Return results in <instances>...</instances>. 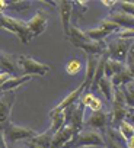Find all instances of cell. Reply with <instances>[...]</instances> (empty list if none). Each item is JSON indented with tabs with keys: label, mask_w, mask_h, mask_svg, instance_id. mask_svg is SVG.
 I'll list each match as a JSON object with an SVG mask.
<instances>
[{
	"label": "cell",
	"mask_w": 134,
	"mask_h": 148,
	"mask_svg": "<svg viewBox=\"0 0 134 148\" xmlns=\"http://www.w3.org/2000/svg\"><path fill=\"white\" fill-rule=\"evenodd\" d=\"M76 48H80L86 52V55H104L106 52V42L105 41H92L85 31L77 28L76 25H72L70 34L67 36Z\"/></svg>",
	"instance_id": "1"
},
{
	"label": "cell",
	"mask_w": 134,
	"mask_h": 148,
	"mask_svg": "<svg viewBox=\"0 0 134 148\" xmlns=\"http://www.w3.org/2000/svg\"><path fill=\"white\" fill-rule=\"evenodd\" d=\"M0 28H3L5 31L16 35V38L22 44H28L32 41L26 21H22V19L13 18V16H8V15H2L0 16Z\"/></svg>",
	"instance_id": "2"
},
{
	"label": "cell",
	"mask_w": 134,
	"mask_h": 148,
	"mask_svg": "<svg viewBox=\"0 0 134 148\" xmlns=\"http://www.w3.org/2000/svg\"><path fill=\"white\" fill-rule=\"evenodd\" d=\"M18 65L22 73V76H31V77H44L50 73V65L35 60L31 55H19L18 57Z\"/></svg>",
	"instance_id": "3"
},
{
	"label": "cell",
	"mask_w": 134,
	"mask_h": 148,
	"mask_svg": "<svg viewBox=\"0 0 134 148\" xmlns=\"http://www.w3.org/2000/svg\"><path fill=\"white\" fill-rule=\"evenodd\" d=\"M3 129V135H5V139L8 142V145H12V144H19V142H25V141H29L32 139L37 132L31 128H26V126H21V125H16L13 122H8L2 126Z\"/></svg>",
	"instance_id": "4"
},
{
	"label": "cell",
	"mask_w": 134,
	"mask_h": 148,
	"mask_svg": "<svg viewBox=\"0 0 134 148\" xmlns=\"http://www.w3.org/2000/svg\"><path fill=\"white\" fill-rule=\"evenodd\" d=\"M80 147H98L105 148V138L101 131L96 129H83L80 131L75 139L72 141L69 148H80Z\"/></svg>",
	"instance_id": "5"
},
{
	"label": "cell",
	"mask_w": 134,
	"mask_h": 148,
	"mask_svg": "<svg viewBox=\"0 0 134 148\" xmlns=\"http://www.w3.org/2000/svg\"><path fill=\"white\" fill-rule=\"evenodd\" d=\"M130 109L125 105V99H124V93L122 89H117L115 90V97L114 102L111 103V110H109V119H111V126L117 128L122 121L127 119Z\"/></svg>",
	"instance_id": "6"
},
{
	"label": "cell",
	"mask_w": 134,
	"mask_h": 148,
	"mask_svg": "<svg viewBox=\"0 0 134 148\" xmlns=\"http://www.w3.org/2000/svg\"><path fill=\"white\" fill-rule=\"evenodd\" d=\"M133 42L134 41H131V39H122V38L115 36L114 39H111L109 42H106V52L105 54L111 60L125 62L127 61V57H128L130 47H131Z\"/></svg>",
	"instance_id": "7"
},
{
	"label": "cell",
	"mask_w": 134,
	"mask_h": 148,
	"mask_svg": "<svg viewBox=\"0 0 134 148\" xmlns=\"http://www.w3.org/2000/svg\"><path fill=\"white\" fill-rule=\"evenodd\" d=\"M118 31H121V28H119L117 23H114L112 21H109L108 18H105V19H102V21L98 23L96 28L88 29V31H85V32H86V35H88L92 41H104L106 36L115 35Z\"/></svg>",
	"instance_id": "8"
},
{
	"label": "cell",
	"mask_w": 134,
	"mask_h": 148,
	"mask_svg": "<svg viewBox=\"0 0 134 148\" xmlns=\"http://www.w3.org/2000/svg\"><path fill=\"white\" fill-rule=\"evenodd\" d=\"M79 132L70 125L66 123L61 129H58L54 135H52V141H51V148H69L72 141L75 139V136Z\"/></svg>",
	"instance_id": "9"
},
{
	"label": "cell",
	"mask_w": 134,
	"mask_h": 148,
	"mask_svg": "<svg viewBox=\"0 0 134 148\" xmlns=\"http://www.w3.org/2000/svg\"><path fill=\"white\" fill-rule=\"evenodd\" d=\"M85 109L86 108L80 102L75 103L69 109H66L67 123H70L77 132L83 131V128H85Z\"/></svg>",
	"instance_id": "10"
},
{
	"label": "cell",
	"mask_w": 134,
	"mask_h": 148,
	"mask_svg": "<svg viewBox=\"0 0 134 148\" xmlns=\"http://www.w3.org/2000/svg\"><path fill=\"white\" fill-rule=\"evenodd\" d=\"M26 22H28V28H29L31 36L34 39L35 36L41 35L47 29V26H48V13L44 9H38L35 12V15Z\"/></svg>",
	"instance_id": "11"
},
{
	"label": "cell",
	"mask_w": 134,
	"mask_h": 148,
	"mask_svg": "<svg viewBox=\"0 0 134 148\" xmlns=\"http://www.w3.org/2000/svg\"><path fill=\"white\" fill-rule=\"evenodd\" d=\"M108 126H111V119H109V112L99 110V112H90V115L85 119V128L88 129H96V131H104Z\"/></svg>",
	"instance_id": "12"
},
{
	"label": "cell",
	"mask_w": 134,
	"mask_h": 148,
	"mask_svg": "<svg viewBox=\"0 0 134 148\" xmlns=\"http://www.w3.org/2000/svg\"><path fill=\"white\" fill-rule=\"evenodd\" d=\"M16 102V90L13 92H5L3 96L0 97V126L9 122L12 108Z\"/></svg>",
	"instance_id": "13"
},
{
	"label": "cell",
	"mask_w": 134,
	"mask_h": 148,
	"mask_svg": "<svg viewBox=\"0 0 134 148\" xmlns=\"http://www.w3.org/2000/svg\"><path fill=\"white\" fill-rule=\"evenodd\" d=\"M57 8H58L60 21H61V25H63L64 35L69 36L70 28H72V18H73V13H75V3H72V2H60Z\"/></svg>",
	"instance_id": "14"
},
{
	"label": "cell",
	"mask_w": 134,
	"mask_h": 148,
	"mask_svg": "<svg viewBox=\"0 0 134 148\" xmlns=\"http://www.w3.org/2000/svg\"><path fill=\"white\" fill-rule=\"evenodd\" d=\"M101 57L102 55H86V71H85V79H83V84H85L86 92L90 90V86L93 83Z\"/></svg>",
	"instance_id": "15"
},
{
	"label": "cell",
	"mask_w": 134,
	"mask_h": 148,
	"mask_svg": "<svg viewBox=\"0 0 134 148\" xmlns=\"http://www.w3.org/2000/svg\"><path fill=\"white\" fill-rule=\"evenodd\" d=\"M83 92H86V89H85V84L82 83L77 89H75L73 92H70L69 95H67L55 108H52L51 110H52V112H64L66 109H69L70 106H73L75 103L79 102V99H80V96H82Z\"/></svg>",
	"instance_id": "16"
},
{
	"label": "cell",
	"mask_w": 134,
	"mask_h": 148,
	"mask_svg": "<svg viewBox=\"0 0 134 148\" xmlns=\"http://www.w3.org/2000/svg\"><path fill=\"white\" fill-rule=\"evenodd\" d=\"M108 19L112 21L114 23H117L121 29H133L134 31V16L133 15H128L118 9H114L109 12Z\"/></svg>",
	"instance_id": "17"
},
{
	"label": "cell",
	"mask_w": 134,
	"mask_h": 148,
	"mask_svg": "<svg viewBox=\"0 0 134 148\" xmlns=\"http://www.w3.org/2000/svg\"><path fill=\"white\" fill-rule=\"evenodd\" d=\"M79 102H80L85 108H88L90 112L104 110V103H102V100H101L98 96H95L92 92H83L82 96H80V99H79Z\"/></svg>",
	"instance_id": "18"
},
{
	"label": "cell",
	"mask_w": 134,
	"mask_h": 148,
	"mask_svg": "<svg viewBox=\"0 0 134 148\" xmlns=\"http://www.w3.org/2000/svg\"><path fill=\"white\" fill-rule=\"evenodd\" d=\"M0 68H2V71L10 73L12 76H13L15 71L19 70L18 58H15V55H12V54H9L6 51L0 49Z\"/></svg>",
	"instance_id": "19"
},
{
	"label": "cell",
	"mask_w": 134,
	"mask_h": 148,
	"mask_svg": "<svg viewBox=\"0 0 134 148\" xmlns=\"http://www.w3.org/2000/svg\"><path fill=\"white\" fill-rule=\"evenodd\" d=\"M115 87H114V84H112V80L111 79H108V77H102V80L99 82V84H98V92H101L102 95H104V97H105V100L106 102H109V103H112L114 102V97H115Z\"/></svg>",
	"instance_id": "20"
},
{
	"label": "cell",
	"mask_w": 134,
	"mask_h": 148,
	"mask_svg": "<svg viewBox=\"0 0 134 148\" xmlns=\"http://www.w3.org/2000/svg\"><path fill=\"white\" fill-rule=\"evenodd\" d=\"M50 118H51V123H50L48 131H50L52 135L67 123V115H66V110H64V112H52V110H51V112H50Z\"/></svg>",
	"instance_id": "21"
},
{
	"label": "cell",
	"mask_w": 134,
	"mask_h": 148,
	"mask_svg": "<svg viewBox=\"0 0 134 148\" xmlns=\"http://www.w3.org/2000/svg\"><path fill=\"white\" fill-rule=\"evenodd\" d=\"M111 80H112V84H114L115 89H122V87H125L128 83H131L134 79H133V76H131L128 67L125 65L118 74H115Z\"/></svg>",
	"instance_id": "22"
},
{
	"label": "cell",
	"mask_w": 134,
	"mask_h": 148,
	"mask_svg": "<svg viewBox=\"0 0 134 148\" xmlns=\"http://www.w3.org/2000/svg\"><path fill=\"white\" fill-rule=\"evenodd\" d=\"M34 77H31V76H13L2 89H0V92H13V90H18L21 86H23L25 83H28V82H31Z\"/></svg>",
	"instance_id": "23"
},
{
	"label": "cell",
	"mask_w": 134,
	"mask_h": 148,
	"mask_svg": "<svg viewBox=\"0 0 134 148\" xmlns=\"http://www.w3.org/2000/svg\"><path fill=\"white\" fill-rule=\"evenodd\" d=\"M124 67H125V62H121V61H115V60L106 58V61H105V77L112 79L115 74H118Z\"/></svg>",
	"instance_id": "24"
},
{
	"label": "cell",
	"mask_w": 134,
	"mask_h": 148,
	"mask_svg": "<svg viewBox=\"0 0 134 148\" xmlns=\"http://www.w3.org/2000/svg\"><path fill=\"white\" fill-rule=\"evenodd\" d=\"M117 131L119 132L121 138H122L125 142L134 136V125H133L131 122H128L127 119H125V121H122V122L117 126Z\"/></svg>",
	"instance_id": "25"
},
{
	"label": "cell",
	"mask_w": 134,
	"mask_h": 148,
	"mask_svg": "<svg viewBox=\"0 0 134 148\" xmlns=\"http://www.w3.org/2000/svg\"><path fill=\"white\" fill-rule=\"evenodd\" d=\"M32 142H35L37 145L42 147V148H51V141H52V134L50 131H45L42 134H37L32 139Z\"/></svg>",
	"instance_id": "26"
},
{
	"label": "cell",
	"mask_w": 134,
	"mask_h": 148,
	"mask_svg": "<svg viewBox=\"0 0 134 148\" xmlns=\"http://www.w3.org/2000/svg\"><path fill=\"white\" fill-rule=\"evenodd\" d=\"M82 68H83V64H82V61L77 57H73V58H70L69 61L66 62V71H67V74H70V76H76V74H79L82 71Z\"/></svg>",
	"instance_id": "27"
},
{
	"label": "cell",
	"mask_w": 134,
	"mask_h": 148,
	"mask_svg": "<svg viewBox=\"0 0 134 148\" xmlns=\"http://www.w3.org/2000/svg\"><path fill=\"white\" fill-rule=\"evenodd\" d=\"M122 93H124V99H125V105L128 109H134V80L131 83H128L125 87H122Z\"/></svg>",
	"instance_id": "28"
},
{
	"label": "cell",
	"mask_w": 134,
	"mask_h": 148,
	"mask_svg": "<svg viewBox=\"0 0 134 148\" xmlns=\"http://www.w3.org/2000/svg\"><path fill=\"white\" fill-rule=\"evenodd\" d=\"M102 134H104V138H105V148H125V144H122V142L114 139L105 129H104Z\"/></svg>",
	"instance_id": "29"
},
{
	"label": "cell",
	"mask_w": 134,
	"mask_h": 148,
	"mask_svg": "<svg viewBox=\"0 0 134 148\" xmlns=\"http://www.w3.org/2000/svg\"><path fill=\"white\" fill-rule=\"evenodd\" d=\"M31 8V2H8V9L16 12H25Z\"/></svg>",
	"instance_id": "30"
},
{
	"label": "cell",
	"mask_w": 134,
	"mask_h": 148,
	"mask_svg": "<svg viewBox=\"0 0 134 148\" xmlns=\"http://www.w3.org/2000/svg\"><path fill=\"white\" fill-rule=\"evenodd\" d=\"M115 9H118V10H121V12H124V13H128V15H133V16H134V3H131V2H118Z\"/></svg>",
	"instance_id": "31"
},
{
	"label": "cell",
	"mask_w": 134,
	"mask_h": 148,
	"mask_svg": "<svg viewBox=\"0 0 134 148\" xmlns=\"http://www.w3.org/2000/svg\"><path fill=\"white\" fill-rule=\"evenodd\" d=\"M13 76H12V74L10 73H6V71H0V89H2L10 79H12Z\"/></svg>",
	"instance_id": "32"
},
{
	"label": "cell",
	"mask_w": 134,
	"mask_h": 148,
	"mask_svg": "<svg viewBox=\"0 0 134 148\" xmlns=\"http://www.w3.org/2000/svg\"><path fill=\"white\" fill-rule=\"evenodd\" d=\"M125 64H134V42L130 47V51H128V57H127Z\"/></svg>",
	"instance_id": "33"
},
{
	"label": "cell",
	"mask_w": 134,
	"mask_h": 148,
	"mask_svg": "<svg viewBox=\"0 0 134 148\" xmlns=\"http://www.w3.org/2000/svg\"><path fill=\"white\" fill-rule=\"evenodd\" d=\"M117 3L118 2H114V0H102V5L106 6L108 9H111V10H114L117 8Z\"/></svg>",
	"instance_id": "34"
},
{
	"label": "cell",
	"mask_w": 134,
	"mask_h": 148,
	"mask_svg": "<svg viewBox=\"0 0 134 148\" xmlns=\"http://www.w3.org/2000/svg\"><path fill=\"white\" fill-rule=\"evenodd\" d=\"M0 148H9L6 139H5V135H3V129L0 126Z\"/></svg>",
	"instance_id": "35"
},
{
	"label": "cell",
	"mask_w": 134,
	"mask_h": 148,
	"mask_svg": "<svg viewBox=\"0 0 134 148\" xmlns=\"http://www.w3.org/2000/svg\"><path fill=\"white\" fill-rule=\"evenodd\" d=\"M5 10H8V2H3V0H0V16L5 13Z\"/></svg>",
	"instance_id": "36"
},
{
	"label": "cell",
	"mask_w": 134,
	"mask_h": 148,
	"mask_svg": "<svg viewBox=\"0 0 134 148\" xmlns=\"http://www.w3.org/2000/svg\"><path fill=\"white\" fill-rule=\"evenodd\" d=\"M25 145H26V148H42V147L37 145L35 142H32L31 139H29V141H25Z\"/></svg>",
	"instance_id": "37"
},
{
	"label": "cell",
	"mask_w": 134,
	"mask_h": 148,
	"mask_svg": "<svg viewBox=\"0 0 134 148\" xmlns=\"http://www.w3.org/2000/svg\"><path fill=\"white\" fill-rule=\"evenodd\" d=\"M127 121H128V122H131V123L134 125V109H130L128 116H127Z\"/></svg>",
	"instance_id": "38"
},
{
	"label": "cell",
	"mask_w": 134,
	"mask_h": 148,
	"mask_svg": "<svg viewBox=\"0 0 134 148\" xmlns=\"http://www.w3.org/2000/svg\"><path fill=\"white\" fill-rule=\"evenodd\" d=\"M125 148H134V136L125 142Z\"/></svg>",
	"instance_id": "39"
},
{
	"label": "cell",
	"mask_w": 134,
	"mask_h": 148,
	"mask_svg": "<svg viewBox=\"0 0 134 148\" xmlns=\"http://www.w3.org/2000/svg\"><path fill=\"white\" fill-rule=\"evenodd\" d=\"M9 148H26V145L25 144H12V145H9Z\"/></svg>",
	"instance_id": "40"
},
{
	"label": "cell",
	"mask_w": 134,
	"mask_h": 148,
	"mask_svg": "<svg viewBox=\"0 0 134 148\" xmlns=\"http://www.w3.org/2000/svg\"><path fill=\"white\" fill-rule=\"evenodd\" d=\"M80 148H98V147H80Z\"/></svg>",
	"instance_id": "41"
},
{
	"label": "cell",
	"mask_w": 134,
	"mask_h": 148,
	"mask_svg": "<svg viewBox=\"0 0 134 148\" xmlns=\"http://www.w3.org/2000/svg\"><path fill=\"white\" fill-rule=\"evenodd\" d=\"M3 96V92H0V97H2Z\"/></svg>",
	"instance_id": "42"
},
{
	"label": "cell",
	"mask_w": 134,
	"mask_h": 148,
	"mask_svg": "<svg viewBox=\"0 0 134 148\" xmlns=\"http://www.w3.org/2000/svg\"><path fill=\"white\" fill-rule=\"evenodd\" d=\"M0 71H2V68H0Z\"/></svg>",
	"instance_id": "43"
}]
</instances>
